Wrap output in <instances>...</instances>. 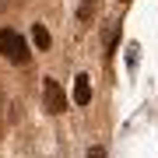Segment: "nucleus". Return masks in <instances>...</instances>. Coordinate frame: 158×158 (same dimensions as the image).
Returning <instances> with one entry per match:
<instances>
[{"label":"nucleus","mask_w":158,"mask_h":158,"mask_svg":"<svg viewBox=\"0 0 158 158\" xmlns=\"http://www.w3.org/2000/svg\"><path fill=\"white\" fill-rule=\"evenodd\" d=\"M116 39H119V28H109L106 32V49L109 53H116Z\"/></svg>","instance_id":"423d86ee"},{"label":"nucleus","mask_w":158,"mask_h":158,"mask_svg":"<svg viewBox=\"0 0 158 158\" xmlns=\"http://www.w3.org/2000/svg\"><path fill=\"white\" fill-rule=\"evenodd\" d=\"M42 102H46V109H49L53 116L67 113V91L60 88L56 77H46V81H42Z\"/></svg>","instance_id":"f03ea898"},{"label":"nucleus","mask_w":158,"mask_h":158,"mask_svg":"<svg viewBox=\"0 0 158 158\" xmlns=\"http://www.w3.org/2000/svg\"><path fill=\"white\" fill-rule=\"evenodd\" d=\"M88 158H106V148H102V144H91L88 148Z\"/></svg>","instance_id":"0eeeda50"},{"label":"nucleus","mask_w":158,"mask_h":158,"mask_svg":"<svg viewBox=\"0 0 158 158\" xmlns=\"http://www.w3.org/2000/svg\"><path fill=\"white\" fill-rule=\"evenodd\" d=\"M32 42L39 46V49H49V46H53V39H49V28L35 21V25H32Z\"/></svg>","instance_id":"20e7f679"},{"label":"nucleus","mask_w":158,"mask_h":158,"mask_svg":"<svg viewBox=\"0 0 158 158\" xmlns=\"http://www.w3.org/2000/svg\"><path fill=\"white\" fill-rule=\"evenodd\" d=\"M95 4H98V0H81V7H77V21H91Z\"/></svg>","instance_id":"39448f33"},{"label":"nucleus","mask_w":158,"mask_h":158,"mask_svg":"<svg viewBox=\"0 0 158 158\" xmlns=\"http://www.w3.org/2000/svg\"><path fill=\"white\" fill-rule=\"evenodd\" d=\"M0 53H4L11 63H18V67H21V63H28V56H32L28 46H25V39H21L14 28H0Z\"/></svg>","instance_id":"f257e3e1"},{"label":"nucleus","mask_w":158,"mask_h":158,"mask_svg":"<svg viewBox=\"0 0 158 158\" xmlns=\"http://www.w3.org/2000/svg\"><path fill=\"white\" fill-rule=\"evenodd\" d=\"M88 102H91V77L77 74L74 77V106H88Z\"/></svg>","instance_id":"7ed1b4c3"},{"label":"nucleus","mask_w":158,"mask_h":158,"mask_svg":"<svg viewBox=\"0 0 158 158\" xmlns=\"http://www.w3.org/2000/svg\"><path fill=\"white\" fill-rule=\"evenodd\" d=\"M7 4H11V0H0V14H4V11H7Z\"/></svg>","instance_id":"6e6552de"},{"label":"nucleus","mask_w":158,"mask_h":158,"mask_svg":"<svg viewBox=\"0 0 158 158\" xmlns=\"http://www.w3.org/2000/svg\"><path fill=\"white\" fill-rule=\"evenodd\" d=\"M119 4H123V0H119Z\"/></svg>","instance_id":"1a4fd4ad"}]
</instances>
